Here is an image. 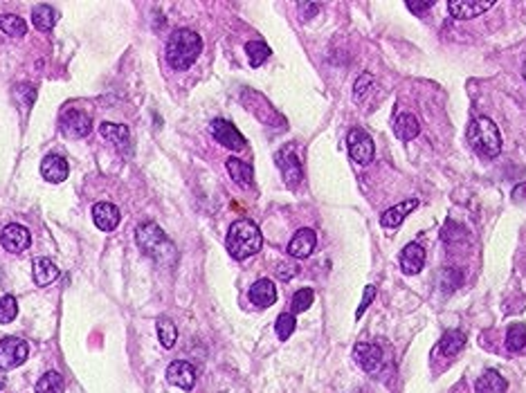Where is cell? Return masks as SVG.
<instances>
[{"label": "cell", "instance_id": "obj_14", "mask_svg": "<svg viewBox=\"0 0 526 393\" xmlns=\"http://www.w3.org/2000/svg\"><path fill=\"white\" fill-rule=\"evenodd\" d=\"M425 261H427V254L423 245H418V243H407L401 252V270L407 277H414V274L421 272L425 268Z\"/></svg>", "mask_w": 526, "mask_h": 393}, {"label": "cell", "instance_id": "obj_10", "mask_svg": "<svg viewBox=\"0 0 526 393\" xmlns=\"http://www.w3.org/2000/svg\"><path fill=\"white\" fill-rule=\"evenodd\" d=\"M495 7V0H450L448 9L457 20H470Z\"/></svg>", "mask_w": 526, "mask_h": 393}, {"label": "cell", "instance_id": "obj_27", "mask_svg": "<svg viewBox=\"0 0 526 393\" xmlns=\"http://www.w3.org/2000/svg\"><path fill=\"white\" fill-rule=\"evenodd\" d=\"M66 391V382L57 373V371H48L46 376H41L36 382L34 393H63Z\"/></svg>", "mask_w": 526, "mask_h": 393}, {"label": "cell", "instance_id": "obj_22", "mask_svg": "<svg viewBox=\"0 0 526 393\" xmlns=\"http://www.w3.org/2000/svg\"><path fill=\"white\" fill-rule=\"evenodd\" d=\"M225 166H228V171H230V176H232V180L239 187H252L254 185V169L248 164V162H243V160H239V157H230L228 162H225Z\"/></svg>", "mask_w": 526, "mask_h": 393}, {"label": "cell", "instance_id": "obj_12", "mask_svg": "<svg viewBox=\"0 0 526 393\" xmlns=\"http://www.w3.org/2000/svg\"><path fill=\"white\" fill-rule=\"evenodd\" d=\"M29 243H32L29 229L23 225H7L3 231H0V245L12 254L25 252L29 248Z\"/></svg>", "mask_w": 526, "mask_h": 393}, {"label": "cell", "instance_id": "obj_25", "mask_svg": "<svg viewBox=\"0 0 526 393\" xmlns=\"http://www.w3.org/2000/svg\"><path fill=\"white\" fill-rule=\"evenodd\" d=\"M99 133H102L109 142H113V146H117L120 151H124V148L128 146V142H131V131H128L126 126H122V124H109V122H104V124L99 126Z\"/></svg>", "mask_w": 526, "mask_h": 393}, {"label": "cell", "instance_id": "obj_1", "mask_svg": "<svg viewBox=\"0 0 526 393\" xmlns=\"http://www.w3.org/2000/svg\"><path fill=\"white\" fill-rule=\"evenodd\" d=\"M225 248H228L230 257L236 261H245L254 257L256 252L263 248V234L256 227V222L241 218L232 222V227L228 231V238H225Z\"/></svg>", "mask_w": 526, "mask_h": 393}, {"label": "cell", "instance_id": "obj_29", "mask_svg": "<svg viewBox=\"0 0 526 393\" xmlns=\"http://www.w3.org/2000/svg\"><path fill=\"white\" fill-rule=\"evenodd\" d=\"M506 348L511 353H520L526 348V326L524 324H511L506 331Z\"/></svg>", "mask_w": 526, "mask_h": 393}, {"label": "cell", "instance_id": "obj_23", "mask_svg": "<svg viewBox=\"0 0 526 393\" xmlns=\"http://www.w3.org/2000/svg\"><path fill=\"white\" fill-rule=\"evenodd\" d=\"M59 268L50 259H36L34 265H32V277H34V283L41 285V288H46L52 281L59 279Z\"/></svg>", "mask_w": 526, "mask_h": 393}, {"label": "cell", "instance_id": "obj_31", "mask_svg": "<svg viewBox=\"0 0 526 393\" xmlns=\"http://www.w3.org/2000/svg\"><path fill=\"white\" fill-rule=\"evenodd\" d=\"M158 337H160V344L165 348H174L176 339H178V331H176V324L169 320V317H160L158 320Z\"/></svg>", "mask_w": 526, "mask_h": 393}, {"label": "cell", "instance_id": "obj_30", "mask_svg": "<svg viewBox=\"0 0 526 393\" xmlns=\"http://www.w3.org/2000/svg\"><path fill=\"white\" fill-rule=\"evenodd\" d=\"M245 55H248L252 68H259V66H263V63L268 61V57H270L272 52H270V48L263 43V41H250V43L245 45Z\"/></svg>", "mask_w": 526, "mask_h": 393}, {"label": "cell", "instance_id": "obj_7", "mask_svg": "<svg viewBox=\"0 0 526 393\" xmlns=\"http://www.w3.org/2000/svg\"><path fill=\"white\" fill-rule=\"evenodd\" d=\"M275 162H277V166H279V171H282V176H284V180H286V185L291 187V189H295L299 183H302L304 169H302V162H299V157L295 155V151H293L291 146H288V148H282V151L277 153Z\"/></svg>", "mask_w": 526, "mask_h": 393}, {"label": "cell", "instance_id": "obj_26", "mask_svg": "<svg viewBox=\"0 0 526 393\" xmlns=\"http://www.w3.org/2000/svg\"><path fill=\"white\" fill-rule=\"evenodd\" d=\"M59 20V14L57 9H52L50 5H36L34 12H32V25H34L36 29L41 31H48L57 25Z\"/></svg>", "mask_w": 526, "mask_h": 393}, {"label": "cell", "instance_id": "obj_35", "mask_svg": "<svg viewBox=\"0 0 526 393\" xmlns=\"http://www.w3.org/2000/svg\"><path fill=\"white\" fill-rule=\"evenodd\" d=\"M18 315V301L14 296H3L0 299V324H12Z\"/></svg>", "mask_w": 526, "mask_h": 393}, {"label": "cell", "instance_id": "obj_13", "mask_svg": "<svg viewBox=\"0 0 526 393\" xmlns=\"http://www.w3.org/2000/svg\"><path fill=\"white\" fill-rule=\"evenodd\" d=\"M167 380L178 389L191 391L196 385V369L189 362H185V359H176V362H171L167 369Z\"/></svg>", "mask_w": 526, "mask_h": 393}, {"label": "cell", "instance_id": "obj_41", "mask_svg": "<svg viewBox=\"0 0 526 393\" xmlns=\"http://www.w3.org/2000/svg\"><path fill=\"white\" fill-rule=\"evenodd\" d=\"M5 382H7V378H5V369H0V389L5 387Z\"/></svg>", "mask_w": 526, "mask_h": 393}, {"label": "cell", "instance_id": "obj_16", "mask_svg": "<svg viewBox=\"0 0 526 393\" xmlns=\"http://www.w3.org/2000/svg\"><path fill=\"white\" fill-rule=\"evenodd\" d=\"M92 220L102 231H113L117 225H120L122 214L113 203H97L92 207Z\"/></svg>", "mask_w": 526, "mask_h": 393}, {"label": "cell", "instance_id": "obj_32", "mask_svg": "<svg viewBox=\"0 0 526 393\" xmlns=\"http://www.w3.org/2000/svg\"><path fill=\"white\" fill-rule=\"evenodd\" d=\"M295 326H297L295 315H293V313H282V315L277 317V322H275L277 337H279V339H284V342H286V339L295 333Z\"/></svg>", "mask_w": 526, "mask_h": 393}, {"label": "cell", "instance_id": "obj_37", "mask_svg": "<svg viewBox=\"0 0 526 393\" xmlns=\"http://www.w3.org/2000/svg\"><path fill=\"white\" fill-rule=\"evenodd\" d=\"M373 299H375V285H364V294H362V301L358 306V310H356V320H360V317L364 315V310L371 306Z\"/></svg>", "mask_w": 526, "mask_h": 393}, {"label": "cell", "instance_id": "obj_24", "mask_svg": "<svg viewBox=\"0 0 526 393\" xmlns=\"http://www.w3.org/2000/svg\"><path fill=\"white\" fill-rule=\"evenodd\" d=\"M394 133H396L399 140L410 142V140H414V137H418V133H421V124H418V120L414 115L403 113L394 120Z\"/></svg>", "mask_w": 526, "mask_h": 393}, {"label": "cell", "instance_id": "obj_28", "mask_svg": "<svg viewBox=\"0 0 526 393\" xmlns=\"http://www.w3.org/2000/svg\"><path fill=\"white\" fill-rule=\"evenodd\" d=\"M0 29H3L7 36L20 38V36H25L27 25H25V20L16 14H3L0 16Z\"/></svg>", "mask_w": 526, "mask_h": 393}, {"label": "cell", "instance_id": "obj_19", "mask_svg": "<svg viewBox=\"0 0 526 393\" xmlns=\"http://www.w3.org/2000/svg\"><path fill=\"white\" fill-rule=\"evenodd\" d=\"M41 173L43 178L48 180V183H63V180L68 178L70 173V166H68V160H63L61 155H48L46 160L41 162Z\"/></svg>", "mask_w": 526, "mask_h": 393}, {"label": "cell", "instance_id": "obj_2", "mask_svg": "<svg viewBox=\"0 0 526 393\" xmlns=\"http://www.w3.org/2000/svg\"><path fill=\"white\" fill-rule=\"evenodd\" d=\"M202 52V38L194 29H176L167 43V61L174 70H189Z\"/></svg>", "mask_w": 526, "mask_h": 393}, {"label": "cell", "instance_id": "obj_20", "mask_svg": "<svg viewBox=\"0 0 526 393\" xmlns=\"http://www.w3.org/2000/svg\"><path fill=\"white\" fill-rule=\"evenodd\" d=\"M466 346V335L461 331H445L443 337L438 339L436 344V353L443 355V357H455L459 355L461 350Z\"/></svg>", "mask_w": 526, "mask_h": 393}, {"label": "cell", "instance_id": "obj_33", "mask_svg": "<svg viewBox=\"0 0 526 393\" xmlns=\"http://www.w3.org/2000/svg\"><path fill=\"white\" fill-rule=\"evenodd\" d=\"M371 88H373V77H371V74L369 72L360 74L358 81H356V86H353V99H356L358 103H364V101H367V97H369Z\"/></svg>", "mask_w": 526, "mask_h": 393}, {"label": "cell", "instance_id": "obj_38", "mask_svg": "<svg viewBox=\"0 0 526 393\" xmlns=\"http://www.w3.org/2000/svg\"><path fill=\"white\" fill-rule=\"evenodd\" d=\"M297 9L304 14L302 18H313L319 12V9H321V5L319 3H297Z\"/></svg>", "mask_w": 526, "mask_h": 393}, {"label": "cell", "instance_id": "obj_15", "mask_svg": "<svg viewBox=\"0 0 526 393\" xmlns=\"http://www.w3.org/2000/svg\"><path fill=\"white\" fill-rule=\"evenodd\" d=\"M315 245H317V234L310 227H304L295 234L291 243H288V254H291L293 259H308L310 254H313Z\"/></svg>", "mask_w": 526, "mask_h": 393}, {"label": "cell", "instance_id": "obj_36", "mask_svg": "<svg viewBox=\"0 0 526 393\" xmlns=\"http://www.w3.org/2000/svg\"><path fill=\"white\" fill-rule=\"evenodd\" d=\"M313 299H315V292L310 290V288L297 290V292L293 294V315H297V313H306L308 308H310V303H313Z\"/></svg>", "mask_w": 526, "mask_h": 393}, {"label": "cell", "instance_id": "obj_3", "mask_svg": "<svg viewBox=\"0 0 526 393\" xmlns=\"http://www.w3.org/2000/svg\"><path fill=\"white\" fill-rule=\"evenodd\" d=\"M135 241H137L139 250L158 263H171L176 259L174 243L169 241V236L155 225V222H144V225H139L135 231Z\"/></svg>", "mask_w": 526, "mask_h": 393}, {"label": "cell", "instance_id": "obj_5", "mask_svg": "<svg viewBox=\"0 0 526 393\" xmlns=\"http://www.w3.org/2000/svg\"><path fill=\"white\" fill-rule=\"evenodd\" d=\"M347 146H349V155L356 164L367 166L371 164L373 155H375V146L373 140L369 137V133H364L360 129H353L347 137Z\"/></svg>", "mask_w": 526, "mask_h": 393}, {"label": "cell", "instance_id": "obj_18", "mask_svg": "<svg viewBox=\"0 0 526 393\" xmlns=\"http://www.w3.org/2000/svg\"><path fill=\"white\" fill-rule=\"evenodd\" d=\"M418 207V200L416 198H410V200H403L401 205H394V207H389L385 214L380 216V225L385 227V229H394V227H399L401 222L412 214V211Z\"/></svg>", "mask_w": 526, "mask_h": 393}, {"label": "cell", "instance_id": "obj_8", "mask_svg": "<svg viewBox=\"0 0 526 393\" xmlns=\"http://www.w3.org/2000/svg\"><path fill=\"white\" fill-rule=\"evenodd\" d=\"M209 131L214 135V140H216L221 146L230 148V151H243V148H245V137L228 120H214L212 126H209Z\"/></svg>", "mask_w": 526, "mask_h": 393}, {"label": "cell", "instance_id": "obj_21", "mask_svg": "<svg viewBox=\"0 0 526 393\" xmlns=\"http://www.w3.org/2000/svg\"><path fill=\"white\" fill-rule=\"evenodd\" d=\"M508 382L499 371H486L484 376H479L475 382V393H506Z\"/></svg>", "mask_w": 526, "mask_h": 393}, {"label": "cell", "instance_id": "obj_9", "mask_svg": "<svg viewBox=\"0 0 526 393\" xmlns=\"http://www.w3.org/2000/svg\"><path fill=\"white\" fill-rule=\"evenodd\" d=\"M353 357H356V364L364 371V373H378L382 369V348L369 344V342H360L353 348Z\"/></svg>", "mask_w": 526, "mask_h": 393}, {"label": "cell", "instance_id": "obj_42", "mask_svg": "<svg viewBox=\"0 0 526 393\" xmlns=\"http://www.w3.org/2000/svg\"><path fill=\"white\" fill-rule=\"evenodd\" d=\"M524 79H526V63H524Z\"/></svg>", "mask_w": 526, "mask_h": 393}, {"label": "cell", "instance_id": "obj_11", "mask_svg": "<svg viewBox=\"0 0 526 393\" xmlns=\"http://www.w3.org/2000/svg\"><path fill=\"white\" fill-rule=\"evenodd\" d=\"M61 129L70 137H85L92 129V122L83 110L68 108V110H63V115H61Z\"/></svg>", "mask_w": 526, "mask_h": 393}, {"label": "cell", "instance_id": "obj_39", "mask_svg": "<svg viewBox=\"0 0 526 393\" xmlns=\"http://www.w3.org/2000/svg\"><path fill=\"white\" fill-rule=\"evenodd\" d=\"M277 274H279V279H284V281L293 279L295 274H297V265H293V263H282V265L277 268Z\"/></svg>", "mask_w": 526, "mask_h": 393}, {"label": "cell", "instance_id": "obj_17", "mask_svg": "<svg viewBox=\"0 0 526 393\" xmlns=\"http://www.w3.org/2000/svg\"><path fill=\"white\" fill-rule=\"evenodd\" d=\"M248 296L256 308H270L277 301V285L270 279H259L250 285Z\"/></svg>", "mask_w": 526, "mask_h": 393}, {"label": "cell", "instance_id": "obj_4", "mask_svg": "<svg viewBox=\"0 0 526 393\" xmlns=\"http://www.w3.org/2000/svg\"><path fill=\"white\" fill-rule=\"evenodd\" d=\"M468 142L484 157H497L501 153V133L497 129V124L488 120V117H479V120L470 124Z\"/></svg>", "mask_w": 526, "mask_h": 393}, {"label": "cell", "instance_id": "obj_6", "mask_svg": "<svg viewBox=\"0 0 526 393\" xmlns=\"http://www.w3.org/2000/svg\"><path fill=\"white\" fill-rule=\"evenodd\" d=\"M29 346L20 337H5L0 342V369H16L27 359Z\"/></svg>", "mask_w": 526, "mask_h": 393}, {"label": "cell", "instance_id": "obj_34", "mask_svg": "<svg viewBox=\"0 0 526 393\" xmlns=\"http://www.w3.org/2000/svg\"><path fill=\"white\" fill-rule=\"evenodd\" d=\"M464 283V272L457 268H445L441 270V285L443 292H455L459 285Z\"/></svg>", "mask_w": 526, "mask_h": 393}, {"label": "cell", "instance_id": "obj_40", "mask_svg": "<svg viewBox=\"0 0 526 393\" xmlns=\"http://www.w3.org/2000/svg\"><path fill=\"white\" fill-rule=\"evenodd\" d=\"M436 3L434 0H429V3H407V9H410L412 14H416V16H423L425 12H429Z\"/></svg>", "mask_w": 526, "mask_h": 393}]
</instances>
